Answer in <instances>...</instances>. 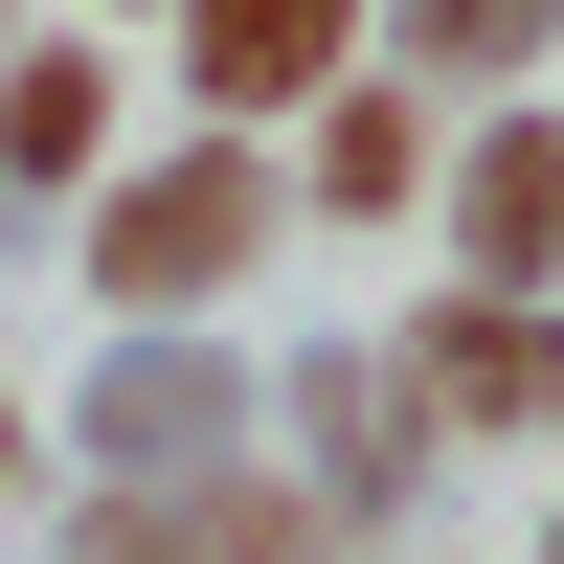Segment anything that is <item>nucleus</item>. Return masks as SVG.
I'll use <instances>...</instances> for the list:
<instances>
[{"label":"nucleus","instance_id":"nucleus-1","mask_svg":"<svg viewBox=\"0 0 564 564\" xmlns=\"http://www.w3.org/2000/svg\"><path fill=\"white\" fill-rule=\"evenodd\" d=\"M249 249H271V159L249 135H204L159 181H90V294H135V316H204Z\"/></svg>","mask_w":564,"mask_h":564},{"label":"nucleus","instance_id":"nucleus-2","mask_svg":"<svg viewBox=\"0 0 564 564\" xmlns=\"http://www.w3.org/2000/svg\"><path fill=\"white\" fill-rule=\"evenodd\" d=\"M406 406L430 430H564V294H430Z\"/></svg>","mask_w":564,"mask_h":564},{"label":"nucleus","instance_id":"nucleus-3","mask_svg":"<svg viewBox=\"0 0 564 564\" xmlns=\"http://www.w3.org/2000/svg\"><path fill=\"white\" fill-rule=\"evenodd\" d=\"M339 68H361V0H181V90H204L226 135H271V113H316Z\"/></svg>","mask_w":564,"mask_h":564},{"label":"nucleus","instance_id":"nucleus-4","mask_svg":"<svg viewBox=\"0 0 564 564\" xmlns=\"http://www.w3.org/2000/svg\"><path fill=\"white\" fill-rule=\"evenodd\" d=\"M452 249H475V294H564V113L452 135Z\"/></svg>","mask_w":564,"mask_h":564},{"label":"nucleus","instance_id":"nucleus-5","mask_svg":"<svg viewBox=\"0 0 564 564\" xmlns=\"http://www.w3.org/2000/svg\"><path fill=\"white\" fill-rule=\"evenodd\" d=\"M294 430H316V497H339V520H384V497H406V452H430V406H406V339L384 361H294Z\"/></svg>","mask_w":564,"mask_h":564},{"label":"nucleus","instance_id":"nucleus-6","mask_svg":"<svg viewBox=\"0 0 564 564\" xmlns=\"http://www.w3.org/2000/svg\"><path fill=\"white\" fill-rule=\"evenodd\" d=\"M226 430H249L226 361H113V384H90V452H113L135 497H159V475H226Z\"/></svg>","mask_w":564,"mask_h":564},{"label":"nucleus","instance_id":"nucleus-7","mask_svg":"<svg viewBox=\"0 0 564 564\" xmlns=\"http://www.w3.org/2000/svg\"><path fill=\"white\" fill-rule=\"evenodd\" d=\"M406 181H430V90H406V68H339V90H316V204L384 226Z\"/></svg>","mask_w":564,"mask_h":564},{"label":"nucleus","instance_id":"nucleus-8","mask_svg":"<svg viewBox=\"0 0 564 564\" xmlns=\"http://www.w3.org/2000/svg\"><path fill=\"white\" fill-rule=\"evenodd\" d=\"M113 159V68H90V45H45L23 90H0V181H90Z\"/></svg>","mask_w":564,"mask_h":564},{"label":"nucleus","instance_id":"nucleus-9","mask_svg":"<svg viewBox=\"0 0 564 564\" xmlns=\"http://www.w3.org/2000/svg\"><path fill=\"white\" fill-rule=\"evenodd\" d=\"M564 45V0H406V90H520Z\"/></svg>","mask_w":564,"mask_h":564},{"label":"nucleus","instance_id":"nucleus-10","mask_svg":"<svg viewBox=\"0 0 564 564\" xmlns=\"http://www.w3.org/2000/svg\"><path fill=\"white\" fill-rule=\"evenodd\" d=\"M0 475H23V430H0Z\"/></svg>","mask_w":564,"mask_h":564},{"label":"nucleus","instance_id":"nucleus-11","mask_svg":"<svg viewBox=\"0 0 564 564\" xmlns=\"http://www.w3.org/2000/svg\"><path fill=\"white\" fill-rule=\"evenodd\" d=\"M542 564H564V520H542Z\"/></svg>","mask_w":564,"mask_h":564}]
</instances>
